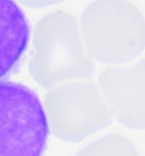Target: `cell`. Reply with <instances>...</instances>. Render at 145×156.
I'll return each mask as SVG.
<instances>
[{"instance_id": "6da1fadb", "label": "cell", "mask_w": 145, "mask_h": 156, "mask_svg": "<svg viewBox=\"0 0 145 156\" xmlns=\"http://www.w3.org/2000/svg\"><path fill=\"white\" fill-rule=\"evenodd\" d=\"M32 46L29 69L42 88L92 78L93 59L87 55L78 23L70 14L57 10L40 18L33 29Z\"/></svg>"}, {"instance_id": "7a4b0ae2", "label": "cell", "mask_w": 145, "mask_h": 156, "mask_svg": "<svg viewBox=\"0 0 145 156\" xmlns=\"http://www.w3.org/2000/svg\"><path fill=\"white\" fill-rule=\"evenodd\" d=\"M78 27L87 55L103 64L123 65L145 48V17L128 0H94Z\"/></svg>"}, {"instance_id": "3957f363", "label": "cell", "mask_w": 145, "mask_h": 156, "mask_svg": "<svg viewBox=\"0 0 145 156\" xmlns=\"http://www.w3.org/2000/svg\"><path fill=\"white\" fill-rule=\"evenodd\" d=\"M48 126L56 137L81 141L111 122L110 109L96 84L74 81L51 88L44 96Z\"/></svg>"}, {"instance_id": "277c9868", "label": "cell", "mask_w": 145, "mask_h": 156, "mask_svg": "<svg viewBox=\"0 0 145 156\" xmlns=\"http://www.w3.org/2000/svg\"><path fill=\"white\" fill-rule=\"evenodd\" d=\"M49 126L34 91L0 81V156H42Z\"/></svg>"}, {"instance_id": "5b68a950", "label": "cell", "mask_w": 145, "mask_h": 156, "mask_svg": "<svg viewBox=\"0 0 145 156\" xmlns=\"http://www.w3.org/2000/svg\"><path fill=\"white\" fill-rule=\"evenodd\" d=\"M99 89L111 115L130 129H145V58L103 69Z\"/></svg>"}, {"instance_id": "8992f818", "label": "cell", "mask_w": 145, "mask_h": 156, "mask_svg": "<svg viewBox=\"0 0 145 156\" xmlns=\"http://www.w3.org/2000/svg\"><path fill=\"white\" fill-rule=\"evenodd\" d=\"M30 40V25L14 0H0V79L19 64Z\"/></svg>"}, {"instance_id": "52a82bcc", "label": "cell", "mask_w": 145, "mask_h": 156, "mask_svg": "<svg viewBox=\"0 0 145 156\" xmlns=\"http://www.w3.org/2000/svg\"><path fill=\"white\" fill-rule=\"evenodd\" d=\"M75 156H140L134 144L124 136L108 134L82 148Z\"/></svg>"}, {"instance_id": "ba28073f", "label": "cell", "mask_w": 145, "mask_h": 156, "mask_svg": "<svg viewBox=\"0 0 145 156\" xmlns=\"http://www.w3.org/2000/svg\"><path fill=\"white\" fill-rule=\"evenodd\" d=\"M14 1H17L19 5L29 8H43V7L60 4L64 0H14Z\"/></svg>"}]
</instances>
